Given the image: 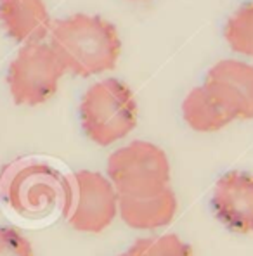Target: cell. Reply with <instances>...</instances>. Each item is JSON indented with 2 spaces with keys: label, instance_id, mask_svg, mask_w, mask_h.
Listing matches in <instances>:
<instances>
[{
  "label": "cell",
  "instance_id": "6da1fadb",
  "mask_svg": "<svg viewBox=\"0 0 253 256\" xmlns=\"http://www.w3.org/2000/svg\"><path fill=\"white\" fill-rule=\"evenodd\" d=\"M51 45L66 71L94 76L116 66L122 42L116 28L101 16L73 14L51 30Z\"/></svg>",
  "mask_w": 253,
  "mask_h": 256
},
{
  "label": "cell",
  "instance_id": "7a4b0ae2",
  "mask_svg": "<svg viewBox=\"0 0 253 256\" xmlns=\"http://www.w3.org/2000/svg\"><path fill=\"white\" fill-rule=\"evenodd\" d=\"M80 120L85 135L97 146L125 138L137 125V102L122 80L106 78L84 94Z\"/></svg>",
  "mask_w": 253,
  "mask_h": 256
},
{
  "label": "cell",
  "instance_id": "3957f363",
  "mask_svg": "<svg viewBox=\"0 0 253 256\" xmlns=\"http://www.w3.org/2000/svg\"><path fill=\"white\" fill-rule=\"evenodd\" d=\"M106 176L120 196H151L170 187L172 168L160 146L134 140L108 158Z\"/></svg>",
  "mask_w": 253,
  "mask_h": 256
},
{
  "label": "cell",
  "instance_id": "277c9868",
  "mask_svg": "<svg viewBox=\"0 0 253 256\" xmlns=\"http://www.w3.org/2000/svg\"><path fill=\"white\" fill-rule=\"evenodd\" d=\"M6 198L11 208L23 216L42 218L59 208L66 213L71 201V182L49 164L28 163L11 176Z\"/></svg>",
  "mask_w": 253,
  "mask_h": 256
},
{
  "label": "cell",
  "instance_id": "5b68a950",
  "mask_svg": "<svg viewBox=\"0 0 253 256\" xmlns=\"http://www.w3.org/2000/svg\"><path fill=\"white\" fill-rule=\"evenodd\" d=\"M66 73L54 48L45 42L23 45L7 73L13 100L20 106H39L47 102Z\"/></svg>",
  "mask_w": 253,
  "mask_h": 256
},
{
  "label": "cell",
  "instance_id": "8992f818",
  "mask_svg": "<svg viewBox=\"0 0 253 256\" xmlns=\"http://www.w3.org/2000/svg\"><path fill=\"white\" fill-rule=\"evenodd\" d=\"M71 201L66 218L71 228L101 234L118 216L120 194L99 172L80 170L71 176Z\"/></svg>",
  "mask_w": 253,
  "mask_h": 256
},
{
  "label": "cell",
  "instance_id": "52a82bcc",
  "mask_svg": "<svg viewBox=\"0 0 253 256\" xmlns=\"http://www.w3.org/2000/svg\"><path fill=\"white\" fill-rule=\"evenodd\" d=\"M217 220L234 234H253V175L227 172L217 180L211 194Z\"/></svg>",
  "mask_w": 253,
  "mask_h": 256
},
{
  "label": "cell",
  "instance_id": "ba28073f",
  "mask_svg": "<svg viewBox=\"0 0 253 256\" xmlns=\"http://www.w3.org/2000/svg\"><path fill=\"white\" fill-rule=\"evenodd\" d=\"M203 85L213 90L237 120H253V64L236 59L218 61Z\"/></svg>",
  "mask_w": 253,
  "mask_h": 256
},
{
  "label": "cell",
  "instance_id": "9c48e42d",
  "mask_svg": "<svg viewBox=\"0 0 253 256\" xmlns=\"http://www.w3.org/2000/svg\"><path fill=\"white\" fill-rule=\"evenodd\" d=\"M177 196L172 187L151 196H120L118 214L127 227L135 230H156L175 218Z\"/></svg>",
  "mask_w": 253,
  "mask_h": 256
},
{
  "label": "cell",
  "instance_id": "30bf717a",
  "mask_svg": "<svg viewBox=\"0 0 253 256\" xmlns=\"http://www.w3.org/2000/svg\"><path fill=\"white\" fill-rule=\"evenodd\" d=\"M0 24L23 45L44 42L52 30L44 0H0Z\"/></svg>",
  "mask_w": 253,
  "mask_h": 256
},
{
  "label": "cell",
  "instance_id": "8fae6325",
  "mask_svg": "<svg viewBox=\"0 0 253 256\" xmlns=\"http://www.w3.org/2000/svg\"><path fill=\"white\" fill-rule=\"evenodd\" d=\"M182 116L192 130L210 134L236 122L232 109L206 85L192 88L182 102Z\"/></svg>",
  "mask_w": 253,
  "mask_h": 256
},
{
  "label": "cell",
  "instance_id": "7c38bea8",
  "mask_svg": "<svg viewBox=\"0 0 253 256\" xmlns=\"http://www.w3.org/2000/svg\"><path fill=\"white\" fill-rule=\"evenodd\" d=\"M224 35L234 52L253 58V2L241 6L229 18Z\"/></svg>",
  "mask_w": 253,
  "mask_h": 256
},
{
  "label": "cell",
  "instance_id": "4fadbf2b",
  "mask_svg": "<svg viewBox=\"0 0 253 256\" xmlns=\"http://www.w3.org/2000/svg\"><path fill=\"white\" fill-rule=\"evenodd\" d=\"M127 253L128 256H194L189 244L175 234L137 239Z\"/></svg>",
  "mask_w": 253,
  "mask_h": 256
},
{
  "label": "cell",
  "instance_id": "5bb4252c",
  "mask_svg": "<svg viewBox=\"0 0 253 256\" xmlns=\"http://www.w3.org/2000/svg\"><path fill=\"white\" fill-rule=\"evenodd\" d=\"M0 256H35L33 246L18 228L0 227Z\"/></svg>",
  "mask_w": 253,
  "mask_h": 256
},
{
  "label": "cell",
  "instance_id": "9a60e30c",
  "mask_svg": "<svg viewBox=\"0 0 253 256\" xmlns=\"http://www.w3.org/2000/svg\"><path fill=\"white\" fill-rule=\"evenodd\" d=\"M118 256H128V253H127V251H125V253H122V254H118Z\"/></svg>",
  "mask_w": 253,
  "mask_h": 256
}]
</instances>
